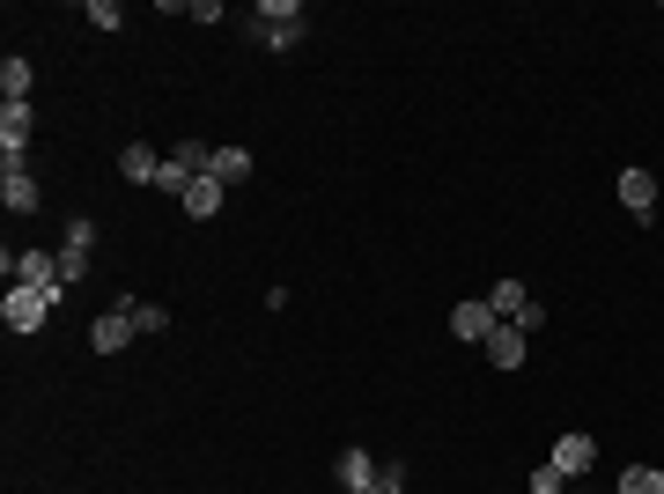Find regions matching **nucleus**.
<instances>
[{
    "label": "nucleus",
    "instance_id": "7",
    "mask_svg": "<svg viewBox=\"0 0 664 494\" xmlns=\"http://www.w3.org/2000/svg\"><path fill=\"white\" fill-rule=\"evenodd\" d=\"M480 347H488V362H494V370H524V325H510V318H502Z\"/></svg>",
    "mask_w": 664,
    "mask_h": 494
},
{
    "label": "nucleus",
    "instance_id": "19",
    "mask_svg": "<svg viewBox=\"0 0 664 494\" xmlns=\"http://www.w3.org/2000/svg\"><path fill=\"white\" fill-rule=\"evenodd\" d=\"M81 23H89V30H119L126 8H119V0H89V8H81Z\"/></svg>",
    "mask_w": 664,
    "mask_h": 494
},
{
    "label": "nucleus",
    "instance_id": "12",
    "mask_svg": "<svg viewBox=\"0 0 664 494\" xmlns=\"http://www.w3.org/2000/svg\"><path fill=\"white\" fill-rule=\"evenodd\" d=\"M488 310H494V318H510V325H524L532 288H524V281H494V288H488Z\"/></svg>",
    "mask_w": 664,
    "mask_h": 494
},
{
    "label": "nucleus",
    "instance_id": "15",
    "mask_svg": "<svg viewBox=\"0 0 664 494\" xmlns=\"http://www.w3.org/2000/svg\"><path fill=\"white\" fill-rule=\"evenodd\" d=\"M207 177H221V185H244L251 177V149H215V171Z\"/></svg>",
    "mask_w": 664,
    "mask_h": 494
},
{
    "label": "nucleus",
    "instance_id": "18",
    "mask_svg": "<svg viewBox=\"0 0 664 494\" xmlns=\"http://www.w3.org/2000/svg\"><path fill=\"white\" fill-rule=\"evenodd\" d=\"M251 23H303V8H295V0H259V8H251Z\"/></svg>",
    "mask_w": 664,
    "mask_h": 494
},
{
    "label": "nucleus",
    "instance_id": "16",
    "mask_svg": "<svg viewBox=\"0 0 664 494\" xmlns=\"http://www.w3.org/2000/svg\"><path fill=\"white\" fill-rule=\"evenodd\" d=\"M251 37H259V45H266V52H289V45H303V23H251Z\"/></svg>",
    "mask_w": 664,
    "mask_h": 494
},
{
    "label": "nucleus",
    "instance_id": "10",
    "mask_svg": "<svg viewBox=\"0 0 664 494\" xmlns=\"http://www.w3.org/2000/svg\"><path fill=\"white\" fill-rule=\"evenodd\" d=\"M30 89H37L30 59H23V52H8V59H0V103H30Z\"/></svg>",
    "mask_w": 664,
    "mask_h": 494
},
{
    "label": "nucleus",
    "instance_id": "9",
    "mask_svg": "<svg viewBox=\"0 0 664 494\" xmlns=\"http://www.w3.org/2000/svg\"><path fill=\"white\" fill-rule=\"evenodd\" d=\"M0 207H8V215H37V207H45V199H37V177L30 171H0Z\"/></svg>",
    "mask_w": 664,
    "mask_h": 494
},
{
    "label": "nucleus",
    "instance_id": "6",
    "mask_svg": "<svg viewBox=\"0 0 664 494\" xmlns=\"http://www.w3.org/2000/svg\"><path fill=\"white\" fill-rule=\"evenodd\" d=\"M620 207H628L635 222H650V215H657V177L650 171H620Z\"/></svg>",
    "mask_w": 664,
    "mask_h": 494
},
{
    "label": "nucleus",
    "instance_id": "3",
    "mask_svg": "<svg viewBox=\"0 0 664 494\" xmlns=\"http://www.w3.org/2000/svg\"><path fill=\"white\" fill-rule=\"evenodd\" d=\"M89 244H97V222H89V215H74L67 222V251H59V281H81V273H89Z\"/></svg>",
    "mask_w": 664,
    "mask_h": 494
},
{
    "label": "nucleus",
    "instance_id": "8",
    "mask_svg": "<svg viewBox=\"0 0 664 494\" xmlns=\"http://www.w3.org/2000/svg\"><path fill=\"white\" fill-rule=\"evenodd\" d=\"M119 177L126 185H155V177H163V155L148 149V141H126L119 149Z\"/></svg>",
    "mask_w": 664,
    "mask_h": 494
},
{
    "label": "nucleus",
    "instance_id": "2",
    "mask_svg": "<svg viewBox=\"0 0 664 494\" xmlns=\"http://www.w3.org/2000/svg\"><path fill=\"white\" fill-rule=\"evenodd\" d=\"M8 273H15V288H45V296H59V288H67L52 251H8Z\"/></svg>",
    "mask_w": 664,
    "mask_h": 494
},
{
    "label": "nucleus",
    "instance_id": "20",
    "mask_svg": "<svg viewBox=\"0 0 664 494\" xmlns=\"http://www.w3.org/2000/svg\"><path fill=\"white\" fill-rule=\"evenodd\" d=\"M532 494H568V472L546 458V465H532Z\"/></svg>",
    "mask_w": 664,
    "mask_h": 494
},
{
    "label": "nucleus",
    "instance_id": "5",
    "mask_svg": "<svg viewBox=\"0 0 664 494\" xmlns=\"http://www.w3.org/2000/svg\"><path fill=\"white\" fill-rule=\"evenodd\" d=\"M377 472H384V465H377L369 450H340V458H333V480H340L347 494H369V487H377Z\"/></svg>",
    "mask_w": 664,
    "mask_h": 494
},
{
    "label": "nucleus",
    "instance_id": "22",
    "mask_svg": "<svg viewBox=\"0 0 664 494\" xmlns=\"http://www.w3.org/2000/svg\"><path fill=\"white\" fill-rule=\"evenodd\" d=\"M369 494H406V465H384V472H377V487H369Z\"/></svg>",
    "mask_w": 664,
    "mask_h": 494
},
{
    "label": "nucleus",
    "instance_id": "11",
    "mask_svg": "<svg viewBox=\"0 0 664 494\" xmlns=\"http://www.w3.org/2000/svg\"><path fill=\"white\" fill-rule=\"evenodd\" d=\"M221 199H229V185H221V177H199V185L177 199V207H185L193 222H215V215H221Z\"/></svg>",
    "mask_w": 664,
    "mask_h": 494
},
{
    "label": "nucleus",
    "instance_id": "21",
    "mask_svg": "<svg viewBox=\"0 0 664 494\" xmlns=\"http://www.w3.org/2000/svg\"><path fill=\"white\" fill-rule=\"evenodd\" d=\"M163 325H171L163 303H133V332H163Z\"/></svg>",
    "mask_w": 664,
    "mask_h": 494
},
{
    "label": "nucleus",
    "instance_id": "13",
    "mask_svg": "<svg viewBox=\"0 0 664 494\" xmlns=\"http://www.w3.org/2000/svg\"><path fill=\"white\" fill-rule=\"evenodd\" d=\"M554 465H562L568 480L590 472V465H598V436H562V443H554Z\"/></svg>",
    "mask_w": 664,
    "mask_h": 494
},
{
    "label": "nucleus",
    "instance_id": "17",
    "mask_svg": "<svg viewBox=\"0 0 664 494\" xmlns=\"http://www.w3.org/2000/svg\"><path fill=\"white\" fill-rule=\"evenodd\" d=\"M620 494H664V472L657 465H628L620 472Z\"/></svg>",
    "mask_w": 664,
    "mask_h": 494
},
{
    "label": "nucleus",
    "instance_id": "4",
    "mask_svg": "<svg viewBox=\"0 0 664 494\" xmlns=\"http://www.w3.org/2000/svg\"><path fill=\"white\" fill-rule=\"evenodd\" d=\"M126 340H133V303H111V310L89 325V347H97V354H119Z\"/></svg>",
    "mask_w": 664,
    "mask_h": 494
},
{
    "label": "nucleus",
    "instance_id": "14",
    "mask_svg": "<svg viewBox=\"0 0 664 494\" xmlns=\"http://www.w3.org/2000/svg\"><path fill=\"white\" fill-rule=\"evenodd\" d=\"M494 325H502V318H494L488 303H458V310H450V332H458V340H488Z\"/></svg>",
    "mask_w": 664,
    "mask_h": 494
},
{
    "label": "nucleus",
    "instance_id": "1",
    "mask_svg": "<svg viewBox=\"0 0 664 494\" xmlns=\"http://www.w3.org/2000/svg\"><path fill=\"white\" fill-rule=\"evenodd\" d=\"M0 318H8V332H15V340H30V332L52 318V296H45V288H8Z\"/></svg>",
    "mask_w": 664,
    "mask_h": 494
}]
</instances>
